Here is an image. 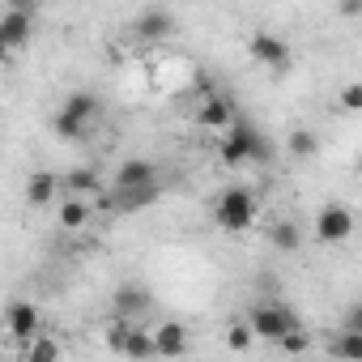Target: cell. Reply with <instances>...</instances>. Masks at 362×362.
Listing matches in <instances>:
<instances>
[{"label": "cell", "instance_id": "cell-1", "mask_svg": "<svg viewBox=\"0 0 362 362\" xmlns=\"http://www.w3.org/2000/svg\"><path fill=\"white\" fill-rule=\"evenodd\" d=\"M218 158L226 166H243V162H269V141L247 124V119H235L226 132H222V145H218Z\"/></svg>", "mask_w": 362, "mask_h": 362}, {"label": "cell", "instance_id": "cell-2", "mask_svg": "<svg viewBox=\"0 0 362 362\" xmlns=\"http://www.w3.org/2000/svg\"><path fill=\"white\" fill-rule=\"evenodd\" d=\"M247 328H252L256 341H281V337H290V332L303 328V324H298V315H294L286 303H256V307L247 311Z\"/></svg>", "mask_w": 362, "mask_h": 362}, {"label": "cell", "instance_id": "cell-3", "mask_svg": "<svg viewBox=\"0 0 362 362\" xmlns=\"http://www.w3.org/2000/svg\"><path fill=\"white\" fill-rule=\"evenodd\" d=\"M214 222L222 230H230V235L252 230V222H256V197L247 188H226L218 197V205H214Z\"/></svg>", "mask_w": 362, "mask_h": 362}, {"label": "cell", "instance_id": "cell-4", "mask_svg": "<svg viewBox=\"0 0 362 362\" xmlns=\"http://www.w3.org/2000/svg\"><path fill=\"white\" fill-rule=\"evenodd\" d=\"M39 328H43V315H39V307H35V303L13 298V303L5 307V332H9L18 345H30V341L39 337Z\"/></svg>", "mask_w": 362, "mask_h": 362}, {"label": "cell", "instance_id": "cell-5", "mask_svg": "<svg viewBox=\"0 0 362 362\" xmlns=\"http://www.w3.org/2000/svg\"><path fill=\"white\" fill-rule=\"evenodd\" d=\"M149 341H153V358H184L192 349V332H188V324H179V320H162L149 332Z\"/></svg>", "mask_w": 362, "mask_h": 362}, {"label": "cell", "instance_id": "cell-6", "mask_svg": "<svg viewBox=\"0 0 362 362\" xmlns=\"http://www.w3.org/2000/svg\"><path fill=\"white\" fill-rule=\"evenodd\" d=\"M349 235H354V214L341 201H332L315 214V239L320 243H345Z\"/></svg>", "mask_w": 362, "mask_h": 362}, {"label": "cell", "instance_id": "cell-7", "mask_svg": "<svg viewBox=\"0 0 362 362\" xmlns=\"http://www.w3.org/2000/svg\"><path fill=\"white\" fill-rule=\"evenodd\" d=\"M247 52H252L264 69H286V64H290V56H294V52H290V43H286L281 35H273V30H256V35H252V43H247Z\"/></svg>", "mask_w": 362, "mask_h": 362}, {"label": "cell", "instance_id": "cell-8", "mask_svg": "<svg viewBox=\"0 0 362 362\" xmlns=\"http://www.w3.org/2000/svg\"><path fill=\"white\" fill-rule=\"evenodd\" d=\"M111 307H115V320H136V315H145L149 307H153V294L145 290V286H136V281H128V286H119L115 294H111Z\"/></svg>", "mask_w": 362, "mask_h": 362}, {"label": "cell", "instance_id": "cell-9", "mask_svg": "<svg viewBox=\"0 0 362 362\" xmlns=\"http://www.w3.org/2000/svg\"><path fill=\"white\" fill-rule=\"evenodd\" d=\"M26 205L30 209L60 205V179H56V170H30V179H26Z\"/></svg>", "mask_w": 362, "mask_h": 362}, {"label": "cell", "instance_id": "cell-10", "mask_svg": "<svg viewBox=\"0 0 362 362\" xmlns=\"http://www.w3.org/2000/svg\"><path fill=\"white\" fill-rule=\"evenodd\" d=\"M235 119H239V115H235V103H230L226 94H209V98L201 103V111H197V124H201V128H214V132H226Z\"/></svg>", "mask_w": 362, "mask_h": 362}, {"label": "cell", "instance_id": "cell-11", "mask_svg": "<svg viewBox=\"0 0 362 362\" xmlns=\"http://www.w3.org/2000/svg\"><path fill=\"white\" fill-rule=\"evenodd\" d=\"M145 184H158V166L149 158H124L119 170H115V192L124 188H145Z\"/></svg>", "mask_w": 362, "mask_h": 362}, {"label": "cell", "instance_id": "cell-12", "mask_svg": "<svg viewBox=\"0 0 362 362\" xmlns=\"http://www.w3.org/2000/svg\"><path fill=\"white\" fill-rule=\"evenodd\" d=\"M158 197H162V184H145V188H124V192L107 197V209H115V214H141V209H149V205H153Z\"/></svg>", "mask_w": 362, "mask_h": 362}, {"label": "cell", "instance_id": "cell-13", "mask_svg": "<svg viewBox=\"0 0 362 362\" xmlns=\"http://www.w3.org/2000/svg\"><path fill=\"white\" fill-rule=\"evenodd\" d=\"M0 43L9 52H22L30 43V9H9L0 18Z\"/></svg>", "mask_w": 362, "mask_h": 362}, {"label": "cell", "instance_id": "cell-14", "mask_svg": "<svg viewBox=\"0 0 362 362\" xmlns=\"http://www.w3.org/2000/svg\"><path fill=\"white\" fill-rule=\"evenodd\" d=\"M132 30H136L141 39H166V35L175 30V13H170V9H158V5H149V9H141V13H136Z\"/></svg>", "mask_w": 362, "mask_h": 362}, {"label": "cell", "instance_id": "cell-15", "mask_svg": "<svg viewBox=\"0 0 362 362\" xmlns=\"http://www.w3.org/2000/svg\"><path fill=\"white\" fill-rule=\"evenodd\" d=\"M90 214H94V205L81 201V197H64V201L56 205V222H60L64 230H81V226H90Z\"/></svg>", "mask_w": 362, "mask_h": 362}, {"label": "cell", "instance_id": "cell-16", "mask_svg": "<svg viewBox=\"0 0 362 362\" xmlns=\"http://www.w3.org/2000/svg\"><path fill=\"white\" fill-rule=\"evenodd\" d=\"M69 119H77V124H94V115H98V94H90V90H73L69 98H64V107H60Z\"/></svg>", "mask_w": 362, "mask_h": 362}, {"label": "cell", "instance_id": "cell-17", "mask_svg": "<svg viewBox=\"0 0 362 362\" xmlns=\"http://www.w3.org/2000/svg\"><path fill=\"white\" fill-rule=\"evenodd\" d=\"M60 188H69V192H73V197H81V201H86V197H98V192H103L98 175H94L90 166H73V170H69V175L60 179Z\"/></svg>", "mask_w": 362, "mask_h": 362}, {"label": "cell", "instance_id": "cell-18", "mask_svg": "<svg viewBox=\"0 0 362 362\" xmlns=\"http://www.w3.org/2000/svg\"><path fill=\"white\" fill-rule=\"evenodd\" d=\"M119 354H124V358H132V362H149V358H153V341H149V332L132 324V332L124 337Z\"/></svg>", "mask_w": 362, "mask_h": 362}, {"label": "cell", "instance_id": "cell-19", "mask_svg": "<svg viewBox=\"0 0 362 362\" xmlns=\"http://www.w3.org/2000/svg\"><path fill=\"white\" fill-rule=\"evenodd\" d=\"M328 349H332L341 362H362V332H349V328H341V332L328 341Z\"/></svg>", "mask_w": 362, "mask_h": 362}, {"label": "cell", "instance_id": "cell-20", "mask_svg": "<svg viewBox=\"0 0 362 362\" xmlns=\"http://www.w3.org/2000/svg\"><path fill=\"white\" fill-rule=\"evenodd\" d=\"M269 243H273L277 252H298V247H303V235H298L294 222H277V226L269 230Z\"/></svg>", "mask_w": 362, "mask_h": 362}, {"label": "cell", "instance_id": "cell-21", "mask_svg": "<svg viewBox=\"0 0 362 362\" xmlns=\"http://www.w3.org/2000/svg\"><path fill=\"white\" fill-rule=\"evenodd\" d=\"M26 362H60V341L56 337H35L26 345Z\"/></svg>", "mask_w": 362, "mask_h": 362}, {"label": "cell", "instance_id": "cell-22", "mask_svg": "<svg viewBox=\"0 0 362 362\" xmlns=\"http://www.w3.org/2000/svg\"><path fill=\"white\" fill-rule=\"evenodd\" d=\"M315 149H320V141H315L311 128H294L290 132V153L294 158H315Z\"/></svg>", "mask_w": 362, "mask_h": 362}, {"label": "cell", "instance_id": "cell-23", "mask_svg": "<svg viewBox=\"0 0 362 362\" xmlns=\"http://www.w3.org/2000/svg\"><path fill=\"white\" fill-rule=\"evenodd\" d=\"M86 132H90V128H86V124H77V119H69L64 111L56 115V136H60V141H81Z\"/></svg>", "mask_w": 362, "mask_h": 362}, {"label": "cell", "instance_id": "cell-24", "mask_svg": "<svg viewBox=\"0 0 362 362\" xmlns=\"http://www.w3.org/2000/svg\"><path fill=\"white\" fill-rule=\"evenodd\" d=\"M252 341H256V337H252V328H247V324H230V328H226V345H230L235 354L252 349Z\"/></svg>", "mask_w": 362, "mask_h": 362}, {"label": "cell", "instance_id": "cell-25", "mask_svg": "<svg viewBox=\"0 0 362 362\" xmlns=\"http://www.w3.org/2000/svg\"><path fill=\"white\" fill-rule=\"evenodd\" d=\"M128 332H132V324H128V320H111V324H107V349H115V354H119V345H124V337H128Z\"/></svg>", "mask_w": 362, "mask_h": 362}, {"label": "cell", "instance_id": "cell-26", "mask_svg": "<svg viewBox=\"0 0 362 362\" xmlns=\"http://www.w3.org/2000/svg\"><path fill=\"white\" fill-rule=\"evenodd\" d=\"M277 345H281L286 354H307V345H311V337H307L303 328H294V332H290V337H281Z\"/></svg>", "mask_w": 362, "mask_h": 362}, {"label": "cell", "instance_id": "cell-27", "mask_svg": "<svg viewBox=\"0 0 362 362\" xmlns=\"http://www.w3.org/2000/svg\"><path fill=\"white\" fill-rule=\"evenodd\" d=\"M341 107H345V111H358V107H362V86H358V81H349V86L341 90Z\"/></svg>", "mask_w": 362, "mask_h": 362}, {"label": "cell", "instance_id": "cell-28", "mask_svg": "<svg viewBox=\"0 0 362 362\" xmlns=\"http://www.w3.org/2000/svg\"><path fill=\"white\" fill-rule=\"evenodd\" d=\"M9 56H13V52H9L5 43H0V69H5V64H9Z\"/></svg>", "mask_w": 362, "mask_h": 362}, {"label": "cell", "instance_id": "cell-29", "mask_svg": "<svg viewBox=\"0 0 362 362\" xmlns=\"http://www.w3.org/2000/svg\"><path fill=\"white\" fill-rule=\"evenodd\" d=\"M0 362H5V358H0Z\"/></svg>", "mask_w": 362, "mask_h": 362}]
</instances>
